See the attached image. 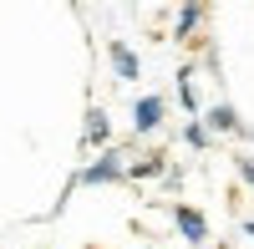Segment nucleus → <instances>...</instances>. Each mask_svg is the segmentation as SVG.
<instances>
[{"label": "nucleus", "mask_w": 254, "mask_h": 249, "mask_svg": "<svg viewBox=\"0 0 254 249\" xmlns=\"http://www.w3.org/2000/svg\"><path fill=\"white\" fill-rule=\"evenodd\" d=\"M132 158H137V142H112L107 153L87 158V163H81V168H76L71 178H76V188H102V183H127V168H132Z\"/></svg>", "instance_id": "obj_1"}, {"label": "nucleus", "mask_w": 254, "mask_h": 249, "mask_svg": "<svg viewBox=\"0 0 254 249\" xmlns=\"http://www.w3.org/2000/svg\"><path fill=\"white\" fill-rule=\"evenodd\" d=\"M198 122H203V127L214 132V137H244V132H249V122L234 112V102H224V97H214V102H208Z\"/></svg>", "instance_id": "obj_2"}, {"label": "nucleus", "mask_w": 254, "mask_h": 249, "mask_svg": "<svg viewBox=\"0 0 254 249\" xmlns=\"http://www.w3.org/2000/svg\"><path fill=\"white\" fill-rule=\"evenodd\" d=\"M163 117H168V97H158V92L137 97V102H132V142L153 137V132L163 127Z\"/></svg>", "instance_id": "obj_3"}, {"label": "nucleus", "mask_w": 254, "mask_h": 249, "mask_svg": "<svg viewBox=\"0 0 254 249\" xmlns=\"http://www.w3.org/2000/svg\"><path fill=\"white\" fill-rule=\"evenodd\" d=\"M173 234L193 249H208V219L193 209V203H173Z\"/></svg>", "instance_id": "obj_4"}, {"label": "nucleus", "mask_w": 254, "mask_h": 249, "mask_svg": "<svg viewBox=\"0 0 254 249\" xmlns=\"http://www.w3.org/2000/svg\"><path fill=\"white\" fill-rule=\"evenodd\" d=\"M107 61H112L117 81H137V76H142V61H137V51L127 46L122 36H112V41H107Z\"/></svg>", "instance_id": "obj_5"}, {"label": "nucleus", "mask_w": 254, "mask_h": 249, "mask_svg": "<svg viewBox=\"0 0 254 249\" xmlns=\"http://www.w3.org/2000/svg\"><path fill=\"white\" fill-rule=\"evenodd\" d=\"M81 148H97V153H107L112 148V122H107V112L97 107H87V127H81Z\"/></svg>", "instance_id": "obj_6"}, {"label": "nucleus", "mask_w": 254, "mask_h": 249, "mask_svg": "<svg viewBox=\"0 0 254 249\" xmlns=\"http://www.w3.org/2000/svg\"><path fill=\"white\" fill-rule=\"evenodd\" d=\"M173 173V163H168V153H137L132 158V168H127V183H142V178H168Z\"/></svg>", "instance_id": "obj_7"}, {"label": "nucleus", "mask_w": 254, "mask_h": 249, "mask_svg": "<svg viewBox=\"0 0 254 249\" xmlns=\"http://www.w3.org/2000/svg\"><path fill=\"white\" fill-rule=\"evenodd\" d=\"M193 76H198L193 61H188V66H178V102H183L188 122H198V117H203V102H198V92H193Z\"/></svg>", "instance_id": "obj_8"}, {"label": "nucleus", "mask_w": 254, "mask_h": 249, "mask_svg": "<svg viewBox=\"0 0 254 249\" xmlns=\"http://www.w3.org/2000/svg\"><path fill=\"white\" fill-rule=\"evenodd\" d=\"M203 20H208V10H203V5H183V10H178V20H173V36L188 46V41H198Z\"/></svg>", "instance_id": "obj_9"}, {"label": "nucleus", "mask_w": 254, "mask_h": 249, "mask_svg": "<svg viewBox=\"0 0 254 249\" xmlns=\"http://www.w3.org/2000/svg\"><path fill=\"white\" fill-rule=\"evenodd\" d=\"M183 142H188L193 153H208V148H214V132H208L203 122H183Z\"/></svg>", "instance_id": "obj_10"}, {"label": "nucleus", "mask_w": 254, "mask_h": 249, "mask_svg": "<svg viewBox=\"0 0 254 249\" xmlns=\"http://www.w3.org/2000/svg\"><path fill=\"white\" fill-rule=\"evenodd\" d=\"M234 173L244 178V188L254 193V158H249V153H234Z\"/></svg>", "instance_id": "obj_11"}, {"label": "nucleus", "mask_w": 254, "mask_h": 249, "mask_svg": "<svg viewBox=\"0 0 254 249\" xmlns=\"http://www.w3.org/2000/svg\"><path fill=\"white\" fill-rule=\"evenodd\" d=\"M244 234H249V239H254V219H244Z\"/></svg>", "instance_id": "obj_12"}]
</instances>
